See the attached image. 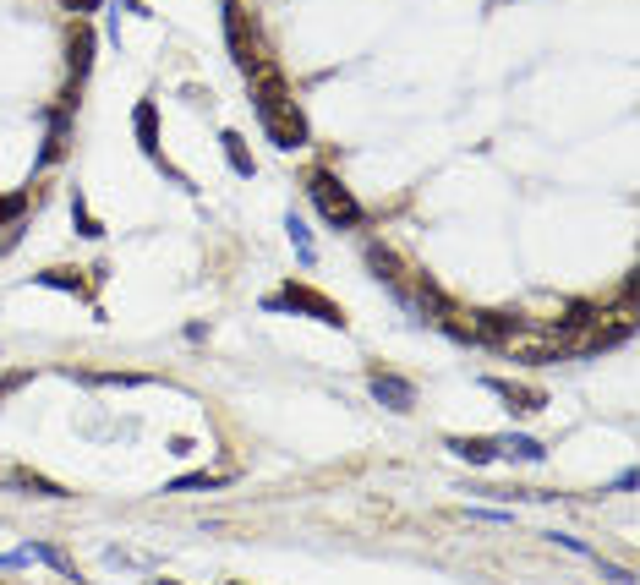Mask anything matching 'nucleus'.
<instances>
[{"label":"nucleus","mask_w":640,"mask_h":585,"mask_svg":"<svg viewBox=\"0 0 640 585\" xmlns=\"http://www.w3.org/2000/svg\"><path fill=\"white\" fill-rule=\"evenodd\" d=\"M61 11H72V17H93V11H99V0H61Z\"/></svg>","instance_id":"nucleus-21"},{"label":"nucleus","mask_w":640,"mask_h":585,"mask_svg":"<svg viewBox=\"0 0 640 585\" xmlns=\"http://www.w3.org/2000/svg\"><path fill=\"white\" fill-rule=\"evenodd\" d=\"M39 285H50V290H66V296H88V285L72 274V268H44V274H33Z\"/></svg>","instance_id":"nucleus-12"},{"label":"nucleus","mask_w":640,"mask_h":585,"mask_svg":"<svg viewBox=\"0 0 640 585\" xmlns=\"http://www.w3.org/2000/svg\"><path fill=\"white\" fill-rule=\"evenodd\" d=\"M252 104H258V121H263V132L274 137V148H307V115H301V104L290 99V88H285V77L274 72V66H263L258 77H252Z\"/></svg>","instance_id":"nucleus-1"},{"label":"nucleus","mask_w":640,"mask_h":585,"mask_svg":"<svg viewBox=\"0 0 640 585\" xmlns=\"http://www.w3.org/2000/svg\"><path fill=\"white\" fill-rule=\"evenodd\" d=\"M219 482H230V476H208V471H197V476H181V482H170L165 493H197V487H219Z\"/></svg>","instance_id":"nucleus-19"},{"label":"nucleus","mask_w":640,"mask_h":585,"mask_svg":"<svg viewBox=\"0 0 640 585\" xmlns=\"http://www.w3.org/2000/svg\"><path fill=\"white\" fill-rule=\"evenodd\" d=\"M0 482H6V487H22V493H33V498H72L61 482H50V476H39V471H22V465L0 471Z\"/></svg>","instance_id":"nucleus-9"},{"label":"nucleus","mask_w":640,"mask_h":585,"mask_svg":"<svg viewBox=\"0 0 640 585\" xmlns=\"http://www.w3.org/2000/svg\"><path fill=\"white\" fill-rule=\"evenodd\" d=\"M449 449H455V460H465V465H493L498 460V438H449Z\"/></svg>","instance_id":"nucleus-11"},{"label":"nucleus","mask_w":640,"mask_h":585,"mask_svg":"<svg viewBox=\"0 0 640 585\" xmlns=\"http://www.w3.org/2000/svg\"><path fill=\"white\" fill-rule=\"evenodd\" d=\"M72 214H77V230H83L88 241H99V236H104V225H99V219H93L88 208H83V197H72Z\"/></svg>","instance_id":"nucleus-20"},{"label":"nucleus","mask_w":640,"mask_h":585,"mask_svg":"<svg viewBox=\"0 0 640 585\" xmlns=\"http://www.w3.org/2000/svg\"><path fill=\"white\" fill-rule=\"evenodd\" d=\"M66 132H72V104H55L50 110V132H44V154H39V165H55V159L66 154Z\"/></svg>","instance_id":"nucleus-8"},{"label":"nucleus","mask_w":640,"mask_h":585,"mask_svg":"<svg viewBox=\"0 0 640 585\" xmlns=\"http://www.w3.org/2000/svg\"><path fill=\"white\" fill-rule=\"evenodd\" d=\"M225 39H230V61L241 66V77L263 72V50H258V22L241 0H225Z\"/></svg>","instance_id":"nucleus-3"},{"label":"nucleus","mask_w":640,"mask_h":585,"mask_svg":"<svg viewBox=\"0 0 640 585\" xmlns=\"http://www.w3.org/2000/svg\"><path fill=\"white\" fill-rule=\"evenodd\" d=\"M132 132H137V143H143V154L154 159V165H165V154H159V104L154 99H137Z\"/></svg>","instance_id":"nucleus-7"},{"label":"nucleus","mask_w":640,"mask_h":585,"mask_svg":"<svg viewBox=\"0 0 640 585\" xmlns=\"http://www.w3.org/2000/svg\"><path fill=\"white\" fill-rule=\"evenodd\" d=\"M22 214H28V192H11V197H0V230H6V225H17Z\"/></svg>","instance_id":"nucleus-18"},{"label":"nucleus","mask_w":640,"mask_h":585,"mask_svg":"<svg viewBox=\"0 0 640 585\" xmlns=\"http://www.w3.org/2000/svg\"><path fill=\"white\" fill-rule=\"evenodd\" d=\"M279 307H290V312H307V318H318V323H329V329H345V312L334 307L329 296H318L312 285H285V296H269V312H279Z\"/></svg>","instance_id":"nucleus-4"},{"label":"nucleus","mask_w":640,"mask_h":585,"mask_svg":"<svg viewBox=\"0 0 640 585\" xmlns=\"http://www.w3.org/2000/svg\"><path fill=\"white\" fill-rule=\"evenodd\" d=\"M498 454H509V460H531V465H537V460H542V443H537V438H504V443H498Z\"/></svg>","instance_id":"nucleus-17"},{"label":"nucleus","mask_w":640,"mask_h":585,"mask_svg":"<svg viewBox=\"0 0 640 585\" xmlns=\"http://www.w3.org/2000/svg\"><path fill=\"white\" fill-rule=\"evenodd\" d=\"M367 268H372L378 279H389V285H400V263H394V252H389V247H378V241L367 247Z\"/></svg>","instance_id":"nucleus-13"},{"label":"nucleus","mask_w":640,"mask_h":585,"mask_svg":"<svg viewBox=\"0 0 640 585\" xmlns=\"http://www.w3.org/2000/svg\"><path fill=\"white\" fill-rule=\"evenodd\" d=\"M307 197L318 203L323 225H334V230H356L367 219L362 203L351 197V186H340V175H329V170H312L307 175Z\"/></svg>","instance_id":"nucleus-2"},{"label":"nucleus","mask_w":640,"mask_h":585,"mask_svg":"<svg viewBox=\"0 0 640 585\" xmlns=\"http://www.w3.org/2000/svg\"><path fill=\"white\" fill-rule=\"evenodd\" d=\"M66 66H72V88H83V77H88V66H93V33H88L83 17H77L72 33H66Z\"/></svg>","instance_id":"nucleus-6"},{"label":"nucleus","mask_w":640,"mask_h":585,"mask_svg":"<svg viewBox=\"0 0 640 585\" xmlns=\"http://www.w3.org/2000/svg\"><path fill=\"white\" fill-rule=\"evenodd\" d=\"M285 230H290V247H296V252H301V263H307V268H312V263H318V252H312V230H307V225H301V219H296V214H285Z\"/></svg>","instance_id":"nucleus-15"},{"label":"nucleus","mask_w":640,"mask_h":585,"mask_svg":"<svg viewBox=\"0 0 640 585\" xmlns=\"http://www.w3.org/2000/svg\"><path fill=\"white\" fill-rule=\"evenodd\" d=\"M83 383H104V389H137V383H148L143 372H83Z\"/></svg>","instance_id":"nucleus-16"},{"label":"nucleus","mask_w":640,"mask_h":585,"mask_svg":"<svg viewBox=\"0 0 640 585\" xmlns=\"http://www.w3.org/2000/svg\"><path fill=\"white\" fill-rule=\"evenodd\" d=\"M482 383L509 405V411H542V394L537 389H520V383H509V378H482Z\"/></svg>","instance_id":"nucleus-10"},{"label":"nucleus","mask_w":640,"mask_h":585,"mask_svg":"<svg viewBox=\"0 0 640 585\" xmlns=\"http://www.w3.org/2000/svg\"><path fill=\"white\" fill-rule=\"evenodd\" d=\"M22 383H28V372H11V378H0V400H6V394H17Z\"/></svg>","instance_id":"nucleus-22"},{"label":"nucleus","mask_w":640,"mask_h":585,"mask_svg":"<svg viewBox=\"0 0 640 585\" xmlns=\"http://www.w3.org/2000/svg\"><path fill=\"white\" fill-rule=\"evenodd\" d=\"M367 389H372V400H378V405H389V411H400V416L416 411V383L394 378V372H372Z\"/></svg>","instance_id":"nucleus-5"},{"label":"nucleus","mask_w":640,"mask_h":585,"mask_svg":"<svg viewBox=\"0 0 640 585\" xmlns=\"http://www.w3.org/2000/svg\"><path fill=\"white\" fill-rule=\"evenodd\" d=\"M219 143H225V159H230V170H236V175H252V170H258V165H252V154H247V143H241V132H225Z\"/></svg>","instance_id":"nucleus-14"}]
</instances>
